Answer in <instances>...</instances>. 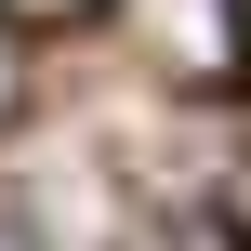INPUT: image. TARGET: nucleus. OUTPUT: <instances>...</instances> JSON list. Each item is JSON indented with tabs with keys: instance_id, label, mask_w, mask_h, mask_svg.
<instances>
[{
	"instance_id": "5",
	"label": "nucleus",
	"mask_w": 251,
	"mask_h": 251,
	"mask_svg": "<svg viewBox=\"0 0 251 251\" xmlns=\"http://www.w3.org/2000/svg\"><path fill=\"white\" fill-rule=\"evenodd\" d=\"M238 238H251V146H238Z\"/></svg>"
},
{
	"instance_id": "2",
	"label": "nucleus",
	"mask_w": 251,
	"mask_h": 251,
	"mask_svg": "<svg viewBox=\"0 0 251 251\" xmlns=\"http://www.w3.org/2000/svg\"><path fill=\"white\" fill-rule=\"evenodd\" d=\"M13 93H26V53H13V26H0V119H13Z\"/></svg>"
},
{
	"instance_id": "4",
	"label": "nucleus",
	"mask_w": 251,
	"mask_h": 251,
	"mask_svg": "<svg viewBox=\"0 0 251 251\" xmlns=\"http://www.w3.org/2000/svg\"><path fill=\"white\" fill-rule=\"evenodd\" d=\"M0 13H40V26H53V13H93V0H0Z\"/></svg>"
},
{
	"instance_id": "6",
	"label": "nucleus",
	"mask_w": 251,
	"mask_h": 251,
	"mask_svg": "<svg viewBox=\"0 0 251 251\" xmlns=\"http://www.w3.org/2000/svg\"><path fill=\"white\" fill-rule=\"evenodd\" d=\"M238 40H251V0H238Z\"/></svg>"
},
{
	"instance_id": "3",
	"label": "nucleus",
	"mask_w": 251,
	"mask_h": 251,
	"mask_svg": "<svg viewBox=\"0 0 251 251\" xmlns=\"http://www.w3.org/2000/svg\"><path fill=\"white\" fill-rule=\"evenodd\" d=\"M159 251H251V238H212V225H185V238H159Z\"/></svg>"
},
{
	"instance_id": "1",
	"label": "nucleus",
	"mask_w": 251,
	"mask_h": 251,
	"mask_svg": "<svg viewBox=\"0 0 251 251\" xmlns=\"http://www.w3.org/2000/svg\"><path fill=\"white\" fill-rule=\"evenodd\" d=\"M132 40H146L172 79H238V66H251L238 0H132Z\"/></svg>"
}]
</instances>
